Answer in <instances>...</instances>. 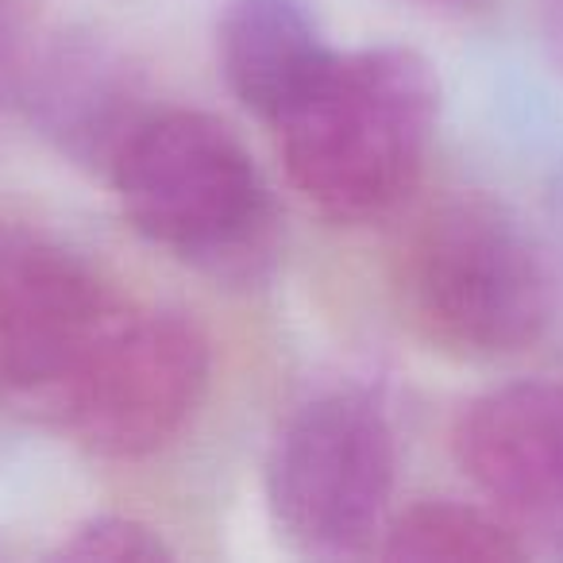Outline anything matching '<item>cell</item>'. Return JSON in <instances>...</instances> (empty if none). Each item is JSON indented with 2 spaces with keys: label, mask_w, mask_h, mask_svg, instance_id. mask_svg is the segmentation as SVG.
<instances>
[{
  "label": "cell",
  "mask_w": 563,
  "mask_h": 563,
  "mask_svg": "<svg viewBox=\"0 0 563 563\" xmlns=\"http://www.w3.org/2000/svg\"><path fill=\"white\" fill-rule=\"evenodd\" d=\"M128 220L151 243L197 263L255 247L266 186L220 120L189 109L147 112L109 163Z\"/></svg>",
  "instance_id": "3957f363"
},
{
  "label": "cell",
  "mask_w": 563,
  "mask_h": 563,
  "mask_svg": "<svg viewBox=\"0 0 563 563\" xmlns=\"http://www.w3.org/2000/svg\"><path fill=\"white\" fill-rule=\"evenodd\" d=\"M540 32L552 63L563 70V0H540Z\"/></svg>",
  "instance_id": "4fadbf2b"
},
{
  "label": "cell",
  "mask_w": 563,
  "mask_h": 563,
  "mask_svg": "<svg viewBox=\"0 0 563 563\" xmlns=\"http://www.w3.org/2000/svg\"><path fill=\"white\" fill-rule=\"evenodd\" d=\"M437 112L440 81L417 51H336L274 132L290 181L324 217L371 220L417 181Z\"/></svg>",
  "instance_id": "6da1fadb"
},
{
  "label": "cell",
  "mask_w": 563,
  "mask_h": 563,
  "mask_svg": "<svg viewBox=\"0 0 563 563\" xmlns=\"http://www.w3.org/2000/svg\"><path fill=\"white\" fill-rule=\"evenodd\" d=\"M383 555L406 563H514L525 548L483 509L460 501H417L386 529Z\"/></svg>",
  "instance_id": "30bf717a"
},
{
  "label": "cell",
  "mask_w": 563,
  "mask_h": 563,
  "mask_svg": "<svg viewBox=\"0 0 563 563\" xmlns=\"http://www.w3.org/2000/svg\"><path fill=\"white\" fill-rule=\"evenodd\" d=\"M217 51L228 89L271 124L313 89L336 55L306 0H228Z\"/></svg>",
  "instance_id": "ba28073f"
},
{
  "label": "cell",
  "mask_w": 563,
  "mask_h": 563,
  "mask_svg": "<svg viewBox=\"0 0 563 563\" xmlns=\"http://www.w3.org/2000/svg\"><path fill=\"white\" fill-rule=\"evenodd\" d=\"M421 9L429 12H444V16H467V12H478L486 0H417Z\"/></svg>",
  "instance_id": "5bb4252c"
},
{
  "label": "cell",
  "mask_w": 563,
  "mask_h": 563,
  "mask_svg": "<svg viewBox=\"0 0 563 563\" xmlns=\"http://www.w3.org/2000/svg\"><path fill=\"white\" fill-rule=\"evenodd\" d=\"M40 124L63 140L74 155L112 163L120 143L147 112H135L132 86L120 78V66L104 51L81 47V43H58L47 55L27 58L24 81H20Z\"/></svg>",
  "instance_id": "9c48e42d"
},
{
  "label": "cell",
  "mask_w": 563,
  "mask_h": 563,
  "mask_svg": "<svg viewBox=\"0 0 563 563\" xmlns=\"http://www.w3.org/2000/svg\"><path fill=\"white\" fill-rule=\"evenodd\" d=\"M27 47L20 40V16L12 0H0V101L20 93V81L27 70Z\"/></svg>",
  "instance_id": "7c38bea8"
},
{
  "label": "cell",
  "mask_w": 563,
  "mask_h": 563,
  "mask_svg": "<svg viewBox=\"0 0 563 563\" xmlns=\"http://www.w3.org/2000/svg\"><path fill=\"white\" fill-rule=\"evenodd\" d=\"M394 467V432L375 401L324 394L274 440L266 463L274 525L306 552H352L383 525Z\"/></svg>",
  "instance_id": "5b68a950"
},
{
  "label": "cell",
  "mask_w": 563,
  "mask_h": 563,
  "mask_svg": "<svg viewBox=\"0 0 563 563\" xmlns=\"http://www.w3.org/2000/svg\"><path fill=\"white\" fill-rule=\"evenodd\" d=\"M209 386V340L178 313H117L55 386L66 432L104 460L166 448Z\"/></svg>",
  "instance_id": "277c9868"
},
{
  "label": "cell",
  "mask_w": 563,
  "mask_h": 563,
  "mask_svg": "<svg viewBox=\"0 0 563 563\" xmlns=\"http://www.w3.org/2000/svg\"><path fill=\"white\" fill-rule=\"evenodd\" d=\"M455 460L506 509L563 517V383L529 378L475 398L455 424Z\"/></svg>",
  "instance_id": "52a82bcc"
},
{
  "label": "cell",
  "mask_w": 563,
  "mask_h": 563,
  "mask_svg": "<svg viewBox=\"0 0 563 563\" xmlns=\"http://www.w3.org/2000/svg\"><path fill=\"white\" fill-rule=\"evenodd\" d=\"M112 313L117 306L86 258L0 220V401L51 398Z\"/></svg>",
  "instance_id": "8992f818"
},
{
  "label": "cell",
  "mask_w": 563,
  "mask_h": 563,
  "mask_svg": "<svg viewBox=\"0 0 563 563\" xmlns=\"http://www.w3.org/2000/svg\"><path fill=\"white\" fill-rule=\"evenodd\" d=\"M63 560H112V563H155L170 560V548L151 525L135 521V517L101 514L89 517L86 525L70 532L58 548Z\"/></svg>",
  "instance_id": "8fae6325"
},
{
  "label": "cell",
  "mask_w": 563,
  "mask_h": 563,
  "mask_svg": "<svg viewBox=\"0 0 563 563\" xmlns=\"http://www.w3.org/2000/svg\"><path fill=\"white\" fill-rule=\"evenodd\" d=\"M406 313L429 344L463 360L529 347L552 317V282L529 235L483 197L432 209L401 251Z\"/></svg>",
  "instance_id": "7a4b0ae2"
}]
</instances>
